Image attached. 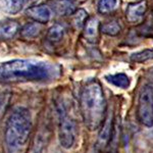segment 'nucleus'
<instances>
[{
	"mask_svg": "<svg viewBox=\"0 0 153 153\" xmlns=\"http://www.w3.org/2000/svg\"><path fill=\"white\" fill-rule=\"evenodd\" d=\"M80 108L83 120L89 130L96 131L102 127L107 117V103L97 80H90L83 86L80 94Z\"/></svg>",
	"mask_w": 153,
	"mask_h": 153,
	"instance_id": "obj_2",
	"label": "nucleus"
},
{
	"mask_svg": "<svg viewBox=\"0 0 153 153\" xmlns=\"http://www.w3.org/2000/svg\"><path fill=\"white\" fill-rule=\"evenodd\" d=\"M26 6V0H0L1 10L8 14H16Z\"/></svg>",
	"mask_w": 153,
	"mask_h": 153,
	"instance_id": "obj_13",
	"label": "nucleus"
},
{
	"mask_svg": "<svg viewBox=\"0 0 153 153\" xmlns=\"http://www.w3.org/2000/svg\"><path fill=\"white\" fill-rule=\"evenodd\" d=\"M100 31L101 33L105 34L107 36H117L118 34L122 31V27L120 25L115 21H111V22H107V23H104L102 25H100Z\"/></svg>",
	"mask_w": 153,
	"mask_h": 153,
	"instance_id": "obj_16",
	"label": "nucleus"
},
{
	"mask_svg": "<svg viewBox=\"0 0 153 153\" xmlns=\"http://www.w3.org/2000/svg\"><path fill=\"white\" fill-rule=\"evenodd\" d=\"M32 130L31 113L27 108L18 107L8 117L4 133L5 146L8 153L19 151L28 141Z\"/></svg>",
	"mask_w": 153,
	"mask_h": 153,
	"instance_id": "obj_3",
	"label": "nucleus"
},
{
	"mask_svg": "<svg viewBox=\"0 0 153 153\" xmlns=\"http://www.w3.org/2000/svg\"><path fill=\"white\" fill-rule=\"evenodd\" d=\"M76 134H78V127L74 118L63 113L60 117L59 122V142L60 145L65 149H70L76 142Z\"/></svg>",
	"mask_w": 153,
	"mask_h": 153,
	"instance_id": "obj_5",
	"label": "nucleus"
},
{
	"mask_svg": "<svg viewBox=\"0 0 153 153\" xmlns=\"http://www.w3.org/2000/svg\"><path fill=\"white\" fill-rule=\"evenodd\" d=\"M42 31H43L42 24L36 23V22L28 23L21 29V37L25 40H33L40 36Z\"/></svg>",
	"mask_w": 153,
	"mask_h": 153,
	"instance_id": "obj_12",
	"label": "nucleus"
},
{
	"mask_svg": "<svg viewBox=\"0 0 153 153\" xmlns=\"http://www.w3.org/2000/svg\"><path fill=\"white\" fill-rule=\"evenodd\" d=\"M9 100H10V94L9 93L6 92L0 93V120H1L6 111Z\"/></svg>",
	"mask_w": 153,
	"mask_h": 153,
	"instance_id": "obj_20",
	"label": "nucleus"
},
{
	"mask_svg": "<svg viewBox=\"0 0 153 153\" xmlns=\"http://www.w3.org/2000/svg\"><path fill=\"white\" fill-rule=\"evenodd\" d=\"M100 133L98 136L97 144L96 147L99 149L100 151H103L106 148L109 146L111 143L113 134H114V118H113V114H107L104 123H103L102 127L100 128Z\"/></svg>",
	"mask_w": 153,
	"mask_h": 153,
	"instance_id": "obj_6",
	"label": "nucleus"
},
{
	"mask_svg": "<svg viewBox=\"0 0 153 153\" xmlns=\"http://www.w3.org/2000/svg\"><path fill=\"white\" fill-rule=\"evenodd\" d=\"M117 6V0H99L98 11L101 14H107L111 12Z\"/></svg>",
	"mask_w": 153,
	"mask_h": 153,
	"instance_id": "obj_19",
	"label": "nucleus"
},
{
	"mask_svg": "<svg viewBox=\"0 0 153 153\" xmlns=\"http://www.w3.org/2000/svg\"><path fill=\"white\" fill-rule=\"evenodd\" d=\"M105 80L111 85L115 86L117 88L128 89L131 85V80L126 74L120 73L114 74V75H108L105 76Z\"/></svg>",
	"mask_w": 153,
	"mask_h": 153,
	"instance_id": "obj_14",
	"label": "nucleus"
},
{
	"mask_svg": "<svg viewBox=\"0 0 153 153\" xmlns=\"http://www.w3.org/2000/svg\"><path fill=\"white\" fill-rule=\"evenodd\" d=\"M131 61L137 63L146 62L148 60H152L153 59V48L144 49L142 51H138V52L133 53L130 56Z\"/></svg>",
	"mask_w": 153,
	"mask_h": 153,
	"instance_id": "obj_18",
	"label": "nucleus"
},
{
	"mask_svg": "<svg viewBox=\"0 0 153 153\" xmlns=\"http://www.w3.org/2000/svg\"><path fill=\"white\" fill-rule=\"evenodd\" d=\"M53 66L31 59H13L0 62V84L45 81L54 76Z\"/></svg>",
	"mask_w": 153,
	"mask_h": 153,
	"instance_id": "obj_1",
	"label": "nucleus"
},
{
	"mask_svg": "<svg viewBox=\"0 0 153 153\" xmlns=\"http://www.w3.org/2000/svg\"><path fill=\"white\" fill-rule=\"evenodd\" d=\"M137 117L143 126L153 127V85L151 84L142 87L139 93Z\"/></svg>",
	"mask_w": 153,
	"mask_h": 153,
	"instance_id": "obj_4",
	"label": "nucleus"
},
{
	"mask_svg": "<svg viewBox=\"0 0 153 153\" xmlns=\"http://www.w3.org/2000/svg\"><path fill=\"white\" fill-rule=\"evenodd\" d=\"M21 32V26L16 21L5 19L0 21V40H9Z\"/></svg>",
	"mask_w": 153,
	"mask_h": 153,
	"instance_id": "obj_11",
	"label": "nucleus"
},
{
	"mask_svg": "<svg viewBox=\"0 0 153 153\" xmlns=\"http://www.w3.org/2000/svg\"><path fill=\"white\" fill-rule=\"evenodd\" d=\"M26 16L36 23L44 25L50 21L52 10L47 4H39L28 7L26 9Z\"/></svg>",
	"mask_w": 153,
	"mask_h": 153,
	"instance_id": "obj_8",
	"label": "nucleus"
},
{
	"mask_svg": "<svg viewBox=\"0 0 153 153\" xmlns=\"http://www.w3.org/2000/svg\"><path fill=\"white\" fill-rule=\"evenodd\" d=\"M100 23L95 16H90L86 21L83 28V36L85 40L91 44L98 43L100 38Z\"/></svg>",
	"mask_w": 153,
	"mask_h": 153,
	"instance_id": "obj_9",
	"label": "nucleus"
},
{
	"mask_svg": "<svg viewBox=\"0 0 153 153\" xmlns=\"http://www.w3.org/2000/svg\"><path fill=\"white\" fill-rule=\"evenodd\" d=\"M63 35H65V28L60 24H55L51 28H49L46 37H47V40L50 43L55 44L61 41V39L63 38Z\"/></svg>",
	"mask_w": 153,
	"mask_h": 153,
	"instance_id": "obj_15",
	"label": "nucleus"
},
{
	"mask_svg": "<svg viewBox=\"0 0 153 153\" xmlns=\"http://www.w3.org/2000/svg\"><path fill=\"white\" fill-rule=\"evenodd\" d=\"M88 18V13L85 9H76L71 16V25H73L75 29H82L84 28V25H85Z\"/></svg>",
	"mask_w": 153,
	"mask_h": 153,
	"instance_id": "obj_17",
	"label": "nucleus"
},
{
	"mask_svg": "<svg viewBox=\"0 0 153 153\" xmlns=\"http://www.w3.org/2000/svg\"><path fill=\"white\" fill-rule=\"evenodd\" d=\"M148 9L146 0H140L138 2L130 3L126 9V19L130 24H139L144 19Z\"/></svg>",
	"mask_w": 153,
	"mask_h": 153,
	"instance_id": "obj_7",
	"label": "nucleus"
},
{
	"mask_svg": "<svg viewBox=\"0 0 153 153\" xmlns=\"http://www.w3.org/2000/svg\"><path fill=\"white\" fill-rule=\"evenodd\" d=\"M46 4L56 16H73L76 10L75 3L71 0H48Z\"/></svg>",
	"mask_w": 153,
	"mask_h": 153,
	"instance_id": "obj_10",
	"label": "nucleus"
},
{
	"mask_svg": "<svg viewBox=\"0 0 153 153\" xmlns=\"http://www.w3.org/2000/svg\"><path fill=\"white\" fill-rule=\"evenodd\" d=\"M37 1H38V0H26V5H28V7H31V6H33Z\"/></svg>",
	"mask_w": 153,
	"mask_h": 153,
	"instance_id": "obj_21",
	"label": "nucleus"
}]
</instances>
